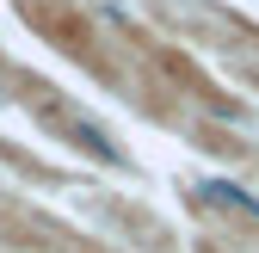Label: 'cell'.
<instances>
[{
    "instance_id": "1",
    "label": "cell",
    "mask_w": 259,
    "mask_h": 253,
    "mask_svg": "<svg viewBox=\"0 0 259 253\" xmlns=\"http://www.w3.org/2000/svg\"><path fill=\"white\" fill-rule=\"evenodd\" d=\"M198 198H204V204H216V210H229V216H247V223H259V198L247 192V185H235V179H204V185H198Z\"/></svg>"
}]
</instances>
